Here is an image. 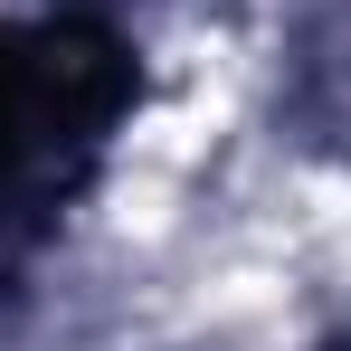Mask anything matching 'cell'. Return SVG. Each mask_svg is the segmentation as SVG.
Listing matches in <instances>:
<instances>
[{
  "mask_svg": "<svg viewBox=\"0 0 351 351\" xmlns=\"http://www.w3.org/2000/svg\"><path fill=\"white\" fill-rule=\"evenodd\" d=\"M133 86V48L86 10H29L0 29V276L105 171Z\"/></svg>",
  "mask_w": 351,
  "mask_h": 351,
  "instance_id": "cell-1",
  "label": "cell"
},
{
  "mask_svg": "<svg viewBox=\"0 0 351 351\" xmlns=\"http://www.w3.org/2000/svg\"><path fill=\"white\" fill-rule=\"evenodd\" d=\"M285 114L304 123V143L351 152V0H332V10L304 19L294 66H285Z\"/></svg>",
  "mask_w": 351,
  "mask_h": 351,
  "instance_id": "cell-2",
  "label": "cell"
}]
</instances>
